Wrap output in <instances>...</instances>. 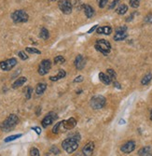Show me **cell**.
Masks as SVG:
<instances>
[{
    "mask_svg": "<svg viewBox=\"0 0 152 156\" xmlns=\"http://www.w3.org/2000/svg\"><path fill=\"white\" fill-rule=\"evenodd\" d=\"M18 122H19L18 116L15 114H10L7 119L1 123L0 128H1V130L4 132H9L18 125Z\"/></svg>",
    "mask_w": 152,
    "mask_h": 156,
    "instance_id": "cell-1",
    "label": "cell"
},
{
    "mask_svg": "<svg viewBox=\"0 0 152 156\" xmlns=\"http://www.w3.org/2000/svg\"><path fill=\"white\" fill-rule=\"evenodd\" d=\"M62 146H63V149L66 150L67 153H73L75 150L78 148V140L70 137L66 139H64L62 143Z\"/></svg>",
    "mask_w": 152,
    "mask_h": 156,
    "instance_id": "cell-2",
    "label": "cell"
},
{
    "mask_svg": "<svg viewBox=\"0 0 152 156\" xmlns=\"http://www.w3.org/2000/svg\"><path fill=\"white\" fill-rule=\"evenodd\" d=\"M95 49L104 55H107L111 51V45L106 39H98L95 43Z\"/></svg>",
    "mask_w": 152,
    "mask_h": 156,
    "instance_id": "cell-3",
    "label": "cell"
},
{
    "mask_svg": "<svg viewBox=\"0 0 152 156\" xmlns=\"http://www.w3.org/2000/svg\"><path fill=\"white\" fill-rule=\"evenodd\" d=\"M11 19L15 24L26 23L29 19V16L24 10L19 9V10H15V11L11 14Z\"/></svg>",
    "mask_w": 152,
    "mask_h": 156,
    "instance_id": "cell-4",
    "label": "cell"
},
{
    "mask_svg": "<svg viewBox=\"0 0 152 156\" xmlns=\"http://www.w3.org/2000/svg\"><path fill=\"white\" fill-rule=\"evenodd\" d=\"M90 105L94 109H101L106 105V98L102 95H95L91 99Z\"/></svg>",
    "mask_w": 152,
    "mask_h": 156,
    "instance_id": "cell-5",
    "label": "cell"
},
{
    "mask_svg": "<svg viewBox=\"0 0 152 156\" xmlns=\"http://www.w3.org/2000/svg\"><path fill=\"white\" fill-rule=\"evenodd\" d=\"M17 64V60L15 58H10L6 61H3L0 63V67L3 71H9Z\"/></svg>",
    "mask_w": 152,
    "mask_h": 156,
    "instance_id": "cell-6",
    "label": "cell"
},
{
    "mask_svg": "<svg viewBox=\"0 0 152 156\" xmlns=\"http://www.w3.org/2000/svg\"><path fill=\"white\" fill-rule=\"evenodd\" d=\"M51 68V62L49 59H45L43 60L39 67V74L41 76H44V75L48 74V72L50 71V69Z\"/></svg>",
    "mask_w": 152,
    "mask_h": 156,
    "instance_id": "cell-7",
    "label": "cell"
},
{
    "mask_svg": "<svg viewBox=\"0 0 152 156\" xmlns=\"http://www.w3.org/2000/svg\"><path fill=\"white\" fill-rule=\"evenodd\" d=\"M58 6L61 11L64 14H70L72 12V4L69 0H61Z\"/></svg>",
    "mask_w": 152,
    "mask_h": 156,
    "instance_id": "cell-8",
    "label": "cell"
},
{
    "mask_svg": "<svg viewBox=\"0 0 152 156\" xmlns=\"http://www.w3.org/2000/svg\"><path fill=\"white\" fill-rule=\"evenodd\" d=\"M57 119V115L54 113V112H50L49 114H47L46 116H45V118L44 119L42 120V126L44 127V128H46V127H48L49 125H51V123L55 121Z\"/></svg>",
    "mask_w": 152,
    "mask_h": 156,
    "instance_id": "cell-9",
    "label": "cell"
},
{
    "mask_svg": "<svg viewBox=\"0 0 152 156\" xmlns=\"http://www.w3.org/2000/svg\"><path fill=\"white\" fill-rule=\"evenodd\" d=\"M134 149H135V142L133 140H130L122 145L121 148V150L123 153H131L134 150Z\"/></svg>",
    "mask_w": 152,
    "mask_h": 156,
    "instance_id": "cell-10",
    "label": "cell"
},
{
    "mask_svg": "<svg viewBox=\"0 0 152 156\" xmlns=\"http://www.w3.org/2000/svg\"><path fill=\"white\" fill-rule=\"evenodd\" d=\"M94 150V143L93 142H88L82 149V153L84 156H93Z\"/></svg>",
    "mask_w": 152,
    "mask_h": 156,
    "instance_id": "cell-11",
    "label": "cell"
},
{
    "mask_svg": "<svg viewBox=\"0 0 152 156\" xmlns=\"http://www.w3.org/2000/svg\"><path fill=\"white\" fill-rule=\"evenodd\" d=\"M76 125H77V121L74 118H70V119L66 121L62 122V126L64 127V130H71V129H73L76 126Z\"/></svg>",
    "mask_w": 152,
    "mask_h": 156,
    "instance_id": "cell-12",
    "label": "cell"
},
{
    "mask_svg": "<svg viewBox=\"0 0 152 156\" xmlns=\"http://www.w3.org/2000/svg\"><path fill=\"white\" fill-rule=\"evenodd\" d=\"M85 64H86V60L84 59V57L82 55H78L77 58H76L75 60V67L78 70H81L84 67H85Z\"/></svg>",
    "mask_w": 152,
    "mask_h": 156,
    "instance_id": "cell-13",
    "label": "cell"
},
{
    "mask_svg": "<svg viewBox=\"0 0 152 156\" xmlns=\"http://www.w3.org/2000/svg\"><path fill=\"white\" fill-rule=\"evenodd\" d=\"M97 33L100 34V35H110L112 33V28L111 26H108V25H106V26H100L96 29Z\"/></svg>",
    "mask_w": 152,
    "mask_h": 156,
    "instance_id": "cell-14",
    "label": "cell"
},
{
    "mask_svg": "<svg viewBox=\"0 0 152 156\" xmlns=\"http://www.w3.org/2000/svg\"><path fill=\"white\" fill-rule=\"evenodd\" d=\"M138 155L139 156H151L152 155V150L149 146H146L141 148L138 150Z\"/></svg>",
    "mask_w": 152,
    "mask_h": 156,
    "instance_id": "cell-15",
    "label": "cell"
},
{
    "mask_svg": "<svg viewBox=\"0 0 152 156\" xmlns=\"http://www.w3.org/2000/svg\"><path fill=\"white\" fill-rule=\"evenodd\" d=\"M66 76V72L64 71V69H60V70L58 71V74L56 75V76H51V77H50V79L51 80V82H57V80H59V79H64Z\"/></svg>",
    "mask_w": 152,
    "mask_h": 156,
    "instance_id": "cell-16",
    "label": "cell"
},
{
    "mask_svg": "<svg viewBox=\"0 0 152 156\" xmlns=\"http://www.w3.org/2000/svg\"><path fill=\"white\" fill-rule=\"evenodd\" d=\"M27 79L25 77H21L19 79H17L14 82V83L12 84V88L13 89H17L19 87H21V86H23L25 82H26Z\"/></svg>",
    "mask_w": 152,
    "mask_h": 156,
    "instance_id": "cell-17",
    "label": "cell"
},
{
    "mask_svg": "<svg viewBox=\"0 0 152 156\" xmlns=\"http://www.w3.org/2000/svg\"><path fill=\"white\" fill-rule=\"evenodd\" d=\"M99 79H100V80L103 83H105L106 85H109L111 83V82H112V79H110V77L108 76V75L103 73V72L99 73Z\"/></svg>",
    "mask_w": 152,
    "mask_h": 156,
    "instance_id": "cell-18",
    "label": "cell"
},
{
    "mask_svg": "<svg viewBox=\"0 0 152 156\" xmlns=\"http://www.w3.org/2000/svg\"><path fill=\"white\" fill-rule=\"evenodd\" d=\"M127 36H128L127 32H116L115 36H114V40L121 41V40L125 39Z\"/></svg>",
    "mask_w": 152,
    "mask_h": 156,
    "instance_id": "cell-19",
    "label": "cell"
},
{
    "mask_svg": "<svg viewBox=\"0 0 152 156\" xmlns=\"http://www.w3.org/2000/svg\"><path fill=\"white\" fill-rule=\"evenodd\" d=\"M84 11H85V15L87 16V18H91L94 14V10L91 8L90 5H84Z\"/></svg>",
    "mask_w": 152,
    "mask_h": 156,
    "instance_id": "cell-20",
    "label": "cell"
},
{
    "mask_svg": "<svg viewBox=\"0 0 152 156\" xmlns=\"http://www.w3.org/2000/svg\"><path fill=\"white\" fill-rule=\"evenodd\" d=\"M47 89V84L46 83H39L36 85V93L37 95H40L42 94H44V92Z\"/></svg>",
    "mask_w": 152,
    "mask_h": 156,
    "instance_id": "cell-21",
    "label": "cell"
},
{
    "mask_svg": "<svg viewBox=\"0 0 152 156\" xmlns=\"http://www.w3.org/2000/svg\"><path fill=\"white\" fill-rule=\"evenodd\" d=\"M116 11L118 14L119 15H123V14H125L127 11H128V7H127V5L125 4H121V5H119L118 8L116 9Z\"/></svg>",
    "mask_w": 152,
    "mask_h": 156,
    "instance_id": "cell-22",
    "label": "cell"
},
{
    "mask_svg": "<svg viewBox=\"0 0 152 156\" xmlns=\"http://www.w3.org/2000/svg\"><path fill=\"white\" fill-rule=\"evenodd\" d=\"M40 37L42 39H44V40H47L49 37H50V33H49V31L48 29H46L45 27H42L41 30H40V34H39Z\"/></svg>",
    "mask_w": 152,
    "mask_h": 156,
    "instance_id": "cell-23",
    "label": "cell"
},
{
    "mask_svg": "<svg viewBox=\"0 0 152 156\" xmlns=\"http://www.w3.org/2000/svg\"><path fill=\"white\" fill-rule=\"evenodd\" d=\"M151 79H152V74L148 73L143 77L142 80H141V83H142V85H146L151 82Z\"/></svg>",
    "mask_w": 152,
    "mask_h": 156,
    "instance_id": "cell-24",
    "label": "cell"
},
{
    "mask_svg": "<svg viewBox=\"0 0 152 156\" xmlns=\"http://www.w3.org/2000/svg\"><path fill=\"white\" fill-rule=\"evenodd\" d=\"M24 93H25V98L26 99H30L31 95H32V93H33V89H32V87H30V86H27Z\"/></svg>",
    "mask_w": 152,
    "mask_h": 156,
    "instance_id": "cell-25",
    "label": "cell"
},
{
    "mask_svg": "<svg viewBox=\"0 0 152 156\" xmlns=\"http://www.w3.org/2000/svg\"><path fill=\"white\" fill-rule=\"evenodd\" d=\"M66 62V59H64L62 55H58L54 58V64H64Z\"/></svg>",
    "mask_w": 152,
    "mask_h": 156,
    "instance_id": "cell-26",
    "label": "cell"
},
{
    "mask_svg": "<svg viewBox=\"0 0 152 156\" xmlns=\"http://www.w3.org/2000/svg\"><path fill=\"white\" fill-rule=\"evenodd\" d=\"M21 137V134H18V135H13V136H10V137H8L7 138H5V142H9V141H12V140H15V139H17L19 137Z\"/></svg>",
    "mask_w": 152,
    "mask_h": 156,
    "instance_id": "cell-27",
    "label": "cell"
},
{
    "mask_svg": "<svg viewBox=\"0 0 152 156\" xmlns=\"http://www.w3.org/2000/svg\"><path fill=\"white\" fill-rule=\"evenodd\" d=\"M25 51L27 52H29V53H36V54H40L41 52L39 51L37 49H36V48H31V47H27Z\"/></svg>",
    "mask_w": 152,
    "mask_h": 156,
    "instance_id": "cell-28",
    "label": "cell"
},
{
    "mask_svg": "<svg viewBox=\"0 0 152 156\" xmlns=\"http://www.w3.org/2000/svg\"><path fill=\"white\" fill-rule=\"evenodd\" d=\"M61 126H62V122H57L55 125V126H54L53 129H52V133L53 134H58L59 131H60V129H61Z\"/></svg>",
    "mask_w": 152,
    "mask_h": 156,
    "instance_id": "cell-29",
    "label": "cell"
},
{
    "mask_svg": "<svg viewBox=\"0 0 152 156\" xmlns=\"http://www.w3.org/2000/svg\"><path fill=\"white\" fill-rule=\"evenodd\" d=\"M106 71H107V75L110 77L111 79H116V76H117V75H116V72L114 71L113 69L109 68V69H107Z\"/></svg>",
    "mask_w": 152,
    "mask_h": 156,
    "instance_id": "cell-30",
    "label": "cell"
},
{
    "mask_svg": "<svg viewBox=\"0 0 152 156\" xmlns=\"http://www.w3.org/2000/svg\"><path fill=\"white\" fill-rule=\"evenodd\" d=\"M130 5H131L132 8L136 9L140 5V0H130Z\"/></svg>",
    "mask_w": 152,
    "mask_h": 156,
    "instance_id": "cell-31",
    "label": "cell"
},
{
    "mask_svg": "<svg viewBox=\"0 0 152 156\" xmlns=\"http://www.w3.org/2000/svg\"><path fill=\"white\" fill-rule=\"evenodd\" d=\"M30 156H40L39 150L36 148H32L30 150Z\"/></svg>",
    "mask_w": 152,
    "mask_h": 156,
    "instance_id": "cell-32",
    "label": "cell"
},
{
    "mask_svg": "<svg viewBox=\"0 0 152 156\" xmlns=\"http://www.w3.org/2000/svg\"><path fill=\"white\" fill-rule=\"evenodd\" d=\"M50 152L53 154H59L60 153V150L56 146H52L50 150Z\"/></svg>",
    "mask_w": 152,
    "mask_h": 156,
    "instance_id": "cell-33",
    "label": "cell"
},
{
    "mask_svg": "<svg viewBox=\"0 0 152 156\" xmlns=\"http://www.w3.org/2000/svg\"><path fill=\"white\" fill-rule=\"evenodd\" d=\"M145 21L146 23H148V24H152V14L151 13H149V14H148L145 17Z\"/></svg>",
    "mask_w": 152,
    "mask_h": 156,
    "instance_id": "cell-34",
    "label": "cell"
},
{
    "mask_svg": "<svg viewBox=\"0 0 152 156\" xmlns=\"http://www.w3.org/2000/svg\"><path fill=\"white\" fill-rule=\"evenodd\" d=\"M18 54H19V56H20V58L21 59V60H27V59H28V56L25 54L24 52H19Z\"/></svg>",
    "mask_w": 152,
    "mask_h": 156,
    "instance_id": "cell-35",
    "label": "cell"
},
{
    "mask_svg": "<svg viewBox=\"0 0 152 156\" xmlns=\"http://www.w3.org/2000/svg\"><path fill=\"white\" fill-rule=\"evenodd\" d=\"M108 0H98V3H99V7L100 8H105L106 5L107 4Z\"/></svg>",
    "mask_w": 152,
    "mask_h": 156,
    "instance_id": "cell-36",
    "label": "cell"
},
{
    "mask_svg": "<svg viewBox=\"0 0 152 156\" xmlns=\"http://www.w3.org/2000/svg\"><path fill=\"white\" fill-rule=\"evenodd\" d=\"M116 32H127V26L125 25H122V26H119L116 29Z\"/></svg>",
    "mask_w": 152,
    "mask_h": 156,
    "instance_id": "cell-37",
    "label": "cell"
},
{
    "mask_svg": "<svg viewBox=\"0 0 152 156\" xmlns=\"http://www.w3.org/2000/svg\"><path fill=\"white\" fill-rule=\"evenodd\" d=\"M118 3H119V0H114V1L109 5V9H114V8H115L117 5H118Z\"/></svg>",
    "mask_w": 152,
    "mask_h": 156,
    "instance_id": "cell-38",
    "label": "cell"
},
{
    "mask_svg": "<svg viewBox=\"0 0 152 156\" xmlns=\"http://www.w3.org/2000/svg\"><path fill=\"white\" fill-rule=\"evenodd\" d=\"M83 80V77L82 76H78L76 78V79H74V82H82Z\"/></svg>",
    "mask_w": 152,
    "mask_h": 156,
    "instance_id": "cell-39",
    "label": "cell"
},
{
    "mask_svg": "<svg viewBox=\"0 0 152 156\" xmlns=\"http://www.w3.org/2000/svg\"><path fill=\"white\" fill-rule=\"evenodd\" d=\"M32 129H33V130H35V131L36 132L37 135H40V133H41V129H40L39 127H33Z\"/></svg>",
    "mask_w": 152,
    "mask_h": 156,
    "instance_id": "cell-40",
    "label": "cell"
},
{
    "mask_svg": "<svg viewBox=\"0 0 152 156\" xmlns=\"http://www.w3.org/2000/svg\"><path fill=\"white\" fill-rule=\"evenodd\" d=\"M97 26H98V25H97V24H96V25H94V26H93V27H91V29H90V30L88 31V33H89V34H91V33H93V31H95V30H96L97 28H98V27H97Z\"/></svg>",
    "mask_w": 152,
    "mask_h": 156,
    "instance_id": "cell-41",
    "label": "cell"
},
{
    "mask_svg": "<svg viewBox=\"0 0 152 156\" xmlns=\"http://www.w3.org/2000/svg\"><path fill=\"white\" fill-rule=\"evenodd\" d=\"M114 86H115L116 88H118V89L121 88V84H119L118 82H114Z\"/></svg>",
    "mask_w": 152,
    "mask_h": 156,
    "instance_id": "cell-42",
    "label": "cell"
},
{
    "mask_svg": "<svg viewBox=\"0 0 152 156\" xmlns=\"http://www.w3.org/2000/svg\"><path fill=\"white\" fill-rule=\"evenodd\" d=\"M121 122V125H123V123H125V121L121 120V122Z\"/></svg>",
    "mask_w": 152,
    "mask_h": 156,
    "instance_id": "cell-43",
    "label": "cell"
},
{
    "mask_svg": "<svg viewBox=\"0 0 152 156\" xmlns=\"http://www.w3.org/2000/svg\"><path fill=\"white\" fill-rule=\"evenodd\" d=\"M150 119H151V121H152V110H151V112H150Z\"/></svg>",
    "mask_w": 152,
    "mask_h": 156,
    "instance_id": "cell-44",
    "label": "cell"
}]
</instances>
